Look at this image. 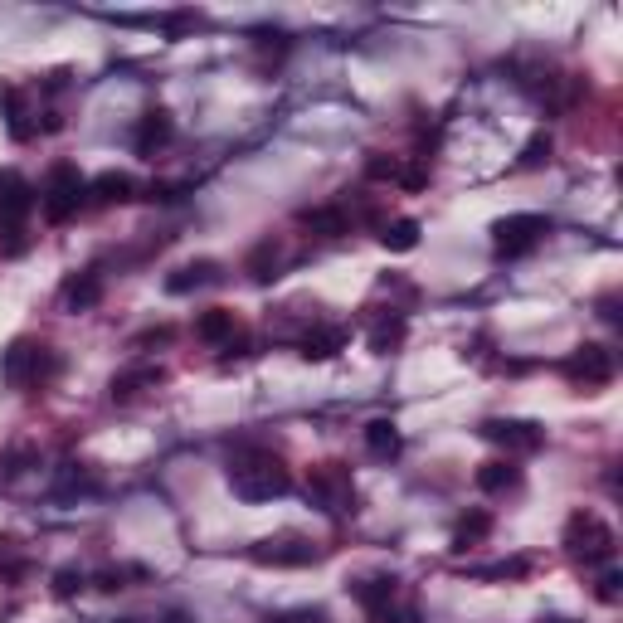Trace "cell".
I'll list each match as a JSON object with an SVG mask.
<instances>
[{
	"label": "cell",
	"instance_id": "1",
	"mask_svg": "<svg viewBox=\"0 0 623 623\" xmlns=\"http://www.w3.org/2000/svg\"><path fill=\"white\" fill-rule=\"evenodd\" d=\"M229 487H234L239 502H273V497L293 492V477L273 453H249L229 468Z\"/></svg>",
	"mask_w": 623,
	"mask_h": 623
},
{
	"label": "cell",
	"instance_id": "2",
	"mask_svg": "<svg viewBox=\"0 0 623 623\" xmlns=\"http://www.w3.org/2000/svg\"><path fill=\"white\" fill-rule=\"evenodd\" d=\"M565 546H570L575 560H585V565H609L619 541H614V531L594 512H580V516H570V526H565Z\"/></svg>",
	"mask_w": 623,
	"mask_h": 623
},
{
	"label": "cell",
	"instance_id": "3",
	"mask_svg": "<svg viewBox=\"0 0 623 623\" xmlns=\"http://www.w3.org/2000/svg\"><path fill=\"white\" fill-rule=\"evenodd\" d=\"M550 234L546 215H507V220L492 224V244H497V258H526L541 239Z\"/></svg>",
	"mask_w": 623,
	"mask_h": 623
},
{
	"label": "cell",
	"instance_id": "4",
	"mask_svg": "<svg viewBox=\"0 0 623 623\" xmlns=\"http://www.w3.org/2000/svg\"><path fill=\"white\" fill-rule=\"evenodd\" d=\"M83 190H88V181L78 176V166L59 161V166L49 171V185H44V220H49V224L74 220V215H78V200H83Z\"/></svg>",
	"mask_w": 623,
	"mask_h": 623
},
{
	"label": "cell",
	"instance_id": "5",
	"mask_svg": "<svg viewBox=\"0 0 623 623\" xmlns=\"http://www.w3.org/2000/svg\"><path fill=\"white\" fill-rule=\"evenodd\" d=\"M307 497L331 516L351 512V502H356V492H351V473H346L341 463H322V468L312 473V482H307Z\"/></svg>",
	"mask_w": 623,
	"mask_h": 623
},
{
	"label": "cell",
	"instance_id": "6",
	"mask_svg": "<svg viewBox=\"0 0 623 623\" xmlns=\"http://www.w3.org/2000/svg\"><path fill=\"white\" fill-rule=\"evenodd\" d=\"M49 370L54 366H49L44 346H35V341H15V346L0 356V380H5V385H39Z\"/></svg>",
	"mask_w": 623,
	"mask_h": 623
},
{
	"label": "cell",
	"instance_id": "7",
	"mask_svg": "<svg viewBox=\"0 0 623 623\" xmlns=\"http://www.w3.org/2000/svg\"><path fill=\"white\" fill-rule=\"evenodd\" d=\"M477 434L487 443H497V448H507V453H536L546 443V429L531 424V419H482Z\"/></svg>",
	"mask_w": 623,
	"mask_h": 623
},
{
	"label": "cell",
	"instance_id": "8",
	"mask_svg": "<svg viewBox=\"0 0 623 623\" xmlns=\"http://www.w3.org/2000/svg\"><path fill=\"white\" fill-rule=\"evenodd\" d=\"M614 370H619L614 351H609V346H594V341H585V346L565 361V375H570V380H580V385H609V380H614Z\"/></svg>",
	"mask_w": 623,
	"mask_h": 623
},
{
	"label": "cell",
	"instance_id": "9",
	"mask_svg": "<svg viewBox=\"0 0 623 623\" xmlns=\"http://www.w3.org/2000/svg\"><path fill=\"white\" fill-rule=\"evenodd\" d=\"M249 555H254L258 565H288V570H297V565H312V560H317V546L302 541V536H268V541H258Z\"/></svg>",
	"mask_w": 623,
	"mask_h": 623
},
{
	"label": "cell",
	"instance_id": "10",
	"mask_svg": "<svg viewBox=\"0 0 623 623\" xmlns=\"http://www.w3.org/2000/svg\"><path fill=\"white\" fill-rule=\"evenodd\" d=\"M35 210V185L25 181L20 171H0V220L20 224Z\"/></svg>",
	"mask_w": 623,
	"mask_h": 623
},
{
	"label": "cell",
	"instance_id": "11",
	"mask_svg": "<svg viewBox=\"0 0 623 623\" xmlns=\"http://www.w3.org/2000/svg\"><path fill=\"white\" fill-rule=\"evenodd\" d=\"M351 594L370 609V619H390V604H395V594H400V580H395V575H366V580L351 585Z\"/></svg>",
	"mask_w": 623,
	"mask_h": 623
},
{
	"label": "cell",
	"instance_id": "12",
	"mask_svg": "<svg viewBox=\"0 0 623 623\" xmlns=\"http://www.w3.org/2000/svg\"><path fill=\"white\" fill-rule=\"evenodd\" d=\"M215 278H220V263H215V258H195V263H181V268L166 278V293L185 297V293H195V288H210Z\"/></svg>",
	"mask_w": 623,
	"mask_h": 623
},
{
	"label": "cell",
	"instance_id": "13",
	"mask_svg": "<svg viewBox=\"0 0 623 623\" xmlns=\"http://www.w3.org/2000/svg\"><path fill=\"white\" fill-rule=\"evenodd\" d=\"M171 132H176V127H171V112L156 108V112H147V117L137 122V137H132V147H137V156H156V151L171 142Z\"/></svg>",
	"mask_w": 623,
	"mask_h": 623
},
{
	"label": "cell",
	"instance_id": "14",
	"mask_svg": "<svg viewBox=\"0 0 623 623\" xmlns=\"http://www.w3.org/2000/svg\"><path fill=\"white\" fill-rule=\"evenodd\" d=\"M98 297H103V278L98 273H78V278L64 283L59 302H64V312H88V307H98Z\"/></svg>",
	"mask_w": 623,
	"mask_h": 623
},
{
	"label": "cell",
	"instance_id": "15",
	"mask_svg": "<svg viewBox=\"0 0 623 623\" xmlns=\"http://www.w3.org/2000/svg\"><path fill=\"white\" fill-rule=\"evenodd\" d=\"M151 385H161V366H137V370H122V375H112V400H137L142 390Z\"/></svg>",
	"mask_w": 623,
	"mask_h": 623
},
{
	"label": "cell",
	"instance_id": "16",
	"mask_svg": "<svg viewBox=\"0 0 623 623\" xmlns=\"http://www.w3.org/2000/svg\"><path fill=\"white\" fill-rule=\"evenodd\" d=\"M346 346V327H312L302 336V356L307 361H331Z\"/></svg>",
	"mask_w": 623,
	"mask_h": 623
},
{
	"label": "cell",
	"instance_id": "17",
	"mask_svg": "<svg viewBox=\"0 0 623 623\" xmlns=\"http://www.w3.org/2000/svg\"><path fill=\"white\" fill-rule=\"evenodd\" d=\"M88 190H93V200H103V205H122V200H132L137 181H132L127 171H103V176L88 185Z\"/></svg>",
	"mask_w": 623,
	"mask_h": 623
},
{
	"label": "cell",
	"instance_id": "18",
	"mask_svg": "<svg viewBox=\"0 0 623 623\" xmlns=\"http://www.w3.org/2000/svg\"><path fill=\"white\" fill-rule=\"evenodd\" d=\"M366 448L375 458H395V453H400V424H395V419H370Z\"/></svg>",
	"mask_w": 623,
	"mask_h": 623
},
{
	"label": "cell",
	"instance_id": "19",
	"mask_svg": "<svg viewBox=\"0 0 623 623\" xmlns=\"http://www.w3.org/2000/svg\"><path fill=\"white\" fill-rule=\"evenodd\" d=\"M302 224L312 229V234H327V239H341L351 220H346V210H336V205H322V210H302Z\"/></svg>",
	"mask_w": 623,
	"mask_h": 623
},
{
	"label": "cell",
	"instance_id": "20",
	"mask_svg": "<svg viewBox=\"0 0 623 623\" xmlns=\"http://www.w3.org/2000/svg\"><path fill=\"white\" fill-rule=\"evenodd\" d=\"M195 336H200V341H210V346H220V341H234V312H224V307L205 312V317L195 322Z\"/></svg>",
	"mask_w": 623,
	"mask_h": 623
},
{
	"label": "cell",
	"instance_id": "21",
	"mask_svg": "<svg viewBox=\"0 0 623 623\" xmlns=\"http://www.w3.org/2000/svg\"><path fill=\"white\" fill-rule=\"evenodd\" d=\"M380 244L395 249V254H409V249L419 244V220H390L380 229Z\"/></svg>",
	"mask_w": 623,
	"mask_h": 623
},
{
	"label": "cell",
	"instance_id": "22",
	"mask_svg": "<svg viewBox=\"0 0 623 623\" xmlns=\"http://www.w3.org/2000/svg\"><path fill=\"white\" fill-rule=\"evenodd\" d=\"M516 468L512 463H502V458H497V463H482V468H477V487H482V492H512L516 487Z\"/></svg>",
	"mask_w": 623,
	"mask_h": 623
},
{
	"label": "cell",
	"instance_id": "23",
	"mask_svg": "<svg viewBox=\"0 0 623 623\" xmlns=\"http://www.w3.org/2000/svg\"><path fill=\"white\" fill-rule=\"evenodd\" d=\"M487 531H492V516H487V512L463 516V521H458V531H453V546H458V550H468V546H477V541H482Z\"/></svg>",
	"mask_w": 623,
	"mask_h": 623
},
{
	"label": "cell",
	"instance_id": "24",
	"mask_svg": "<svg viewBox=\"0 0 623 623\" xmlns=\"http://www.w3.org/2000/svg\"><path fill=\"white\" fill-rule=\"evenodd\" d=\"M400 336H404V322L390 317V322H380V327L370 331V351H375V356H390V351L400 346Z\"/></svg>",
	"mask_w": 623,
	"mask_h": 623
},
{
	"label": "cell",
	"instance_id": "25",
	"mask_svg": "<svg viewBox=\"0 0 623 623\" xmlns=\"http://www.w3.org/2000/svg\"><path fill=\"white\" fill-rule=\"evenodd\" d=\"M273 263H278V249H273V239H268V244H258V249H254V258H249V273H254L258 283H268V278H273Z\"/></svg>",
	"mask_w": 623,
	"mask_h": 623
},
{
	"label": "cell",
	"instance_id": "26",
	"mask_svg": "<svg viewBox=\"0 0 623 623\" xmlns=\"http://www.w3.org/2000/svg\"><path fill=\"white\" fill-rule=\"evenodd\" d=\"M550 156V132H536L531 142H526V151H521V166H541Z\"/></svg>",
	"mask_w": 623,
	"mask_h": 623
},
{
	"label": "cell",
	"instance_id": "27",
	"mask_svg": "<svg viewBox=\"0 0 623 623\" xmlns=\"http://www.w3.org/2000/svg\"><path fill=\"white\" fill-rule=\"evenodd\" d=\"M477 575H482V580H512V575H526V560H502V565H482Z\"/></svg>",
	"mask_w": 623,
	"mask_h": 623
},
{
	"label": "cell",
	"instance_id": "28",
	"mask_svg": "<svg viewBox=\"0 0 623 623\" xmlns=\"http://www.w3.org/2000/svg\"><path fill=\"white\" fill-rule=\"evenodd\" d=\"M5 112H10V132H15V137H30V122H25V108H20V93H5Z\"/></svg>",
	"mask_w": 623,
	"mask_h": 623
},
{
	"label": "cell",
	"instance_id": "29",
	"mask_svg": "<svg viewBox=\"0 0 623 623\" xmlns=\"http://www.w3.org/2000/svg\"><path fill=\"white\" fill-rule=\"evenodd\" d=\"M619 585H623V575L609 565V570L599 575V599H604V604H619Z\"/></svg>",
	"mask_w": 623,
	"mask_h": 623
},
{
	"label": "cell",
	"instance_id": "30",
	"mask_svg": "<svg viewBox=\"0 0 623 623\" xmlns=\"http://www.w3.org/2000/svg\"><path fill=\"white\" fill-rule=\"evenodd\" d=\"M268 623H327V609H293V614H273Z\"/></svg>",
	"mask_w": 623,
	"mask_h": 623
},
{
	"label": "cell",
	"instance_id": "31",
	"mask_svg": "<svg viewBox=\"0 0 623 623\" xmlns=\"http://www.w3.org/2000/svg\"><path fill=\"white\" fill-rule=\"evenodd\" d=\"M78 585H83V575H78V570H59V575H54V594H64V599H69Z\"/></svg>",
	"mask_w": 623,
	"mask_h": 623
}]
</instances>
